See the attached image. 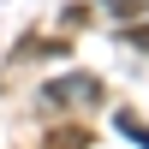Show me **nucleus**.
Returning <instances> with one entry per match:
<instances>
[{
  "label": "nucleus",
  "instance_id": "f257e3e1",
  "mask_svg": "<svg viewBox=\"0 0 149 149\" xmlns=\"http://www.w3.org/2000/svg\"><path fill=\"white\" fill-rule=\"evenodd\" d=\"M42 107H102V78H90V72L54 78L42 90Z\"/></svg>",
  "mask_w": 149,
  "mask_h": 149
},
{
  "label": "nucleus",
  "instance_id": "f03ea898",
  "mask_svg": "<svg viewBox=\"0 0 149 149\" xmlns=\"http://www.w3.org/2000/svg\"><path fill=\"white\" fill-rule=\"evenodd\" d=\"M119 131H125V137H137V143H143V149H149V131H143V125H137V119H125V113H119Z\"/></svg>",
  "mask_w": 149,
  "mask_h": 149
}]
</instances>
